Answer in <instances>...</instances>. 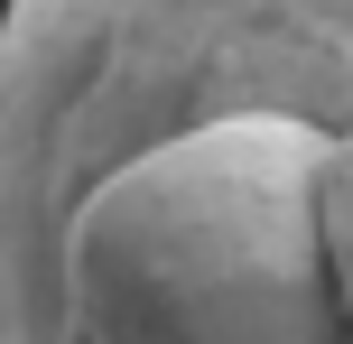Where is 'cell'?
I'll return each mask as SVG.
<instances>
[{"label":"cell","mask_w":353,"mask_h":344,"mask_svg":"<svg viewBox=\"0 0 353 344\" xmlns=\"http://www.w3.org/2000/svg\"><path fill=\"white\" fill-rule=\"evenodd\" d=\"M186 103L307 121V233L261 344H353V0H10L0 130H84Z\"/></svg>","instance_id":"cell-1"}]
</instances>
